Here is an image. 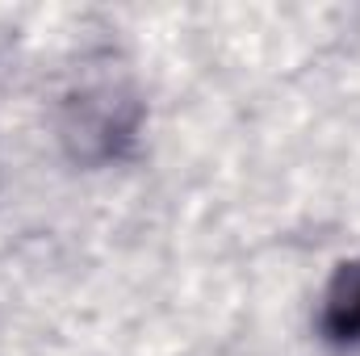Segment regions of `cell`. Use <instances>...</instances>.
<instances>
[{
  "instance_id": "6da1fadb",
  "label": "cell",
  "mask_w": 360,
  "mask_h": 356,
  "mask_svg": "<svg viewBox=\"0 0 360 356\" xmlns=\"http://www.w3.org/2000/svg\"><path fill=\"white\" fill-rule=\"evenodd\" d=\"M139 117V92L122 72H109V63H101V72L84 76L63 101V139L76 160H117L134 143Z\"/></svg>"
},
{
  "instance_id": "7a4b0ae2",
  "label": "cell",
  "mask_w": 360,
  "mask_h": 356,
  "mask_svg": "<svg viewBox=\"0 0 360 356\" xmlns=\"http://www.w3.org/2000/svg\"><path fill=\"white\" fill-rule=\"evenodd\" d=\"M319 331H323L327 344H340V348L360 344V256L335 268V276L323 293Z\"/></svg>"
}]
</instances>
